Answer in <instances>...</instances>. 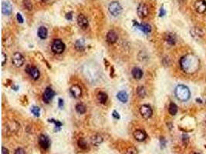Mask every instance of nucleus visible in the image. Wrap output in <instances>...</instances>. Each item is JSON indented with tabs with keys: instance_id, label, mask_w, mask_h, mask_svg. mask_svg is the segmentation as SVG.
I'll list each match as a JSON object with an SVG mask.
<instances>
[{
	"instance_id": "nucleus-4",
	"label": "nucleus",
	"mask_w": 206,
	"mask_h": 154,
	"mask_svg": "<svg viewBox=\"0 0 206 154\" xmlns=\"http://www.w3.org/2000/svg\"><path fill=\"white\" fill-rule=\"evenodd\" d=\"M65 49V45L60 39H56L52 44V51L56 54L62 53Z\"/></svg>"
},
{
	"instance_id": "nucleus-25",
	"label": "nucleus",
	"mask_w": 206,
	"mask_h": 154,
	"mask_svg": "<svg viewBox=\"0 0 206 154\" xmlns=\"http://www.w3.org/2000/svg\"><path fill=\"white\" fill-rule=\"evenodd\" d=\"M98 99L100 101L101 103H105L108 100V96L105 93H103V92H101L98 93Z\"/></svg>"
},
{
	"instance_id": "nucleus-17",
	"label": "nucleus",
	"mask_w": 206,
	"mask_h": 154,
	"mask_svg": "<svg viewBox=\"0 0 206 154\" xmlns=\"http://www.w3.org/2000/svg\"><path fill=\"white\" fill-rule=\"evenodd\" d=\"M107 40L110 43H116V41L117 40V35L116 32L113 30L108 32V35H107Z\"/></svg>"
},
{
	"instance_id": "nucleus-42",
	"label": "nucleus",
	"mask_w": 206,
	"mask_h": 154,
	"mask_svg": "<svg viewBox=\"0 0 206 154\" xmlns=\"http://www.w3.org/2000/svg\"><path fill=\"white\" fill-rule=\"evenodd\" d=\"M2 154H9V150H7L6 148L2 147Z\"/></svg>"
},
{
	"instance_id": "nucleus-2",
	"label": "nucleus",
	"mask_w": 206,
	"mask_h": 154,
	"mask_svg": "<svg viewBox=\"0 0 206 154\" xmlns=\"http://www.w3.org/2000/svg\"><path fill=\"white\" fill-rule=\"evenodd\" d=\"M175 96L178 100L185 102L188 100L191 96V92L186 86L178 85L175 88Z\"/></svg>"
},
{
	"instance_id": "nucleus-34",
	"label": "nucleus",
	"mask_w": 206,
	"mask_h": 154,
	"mask_svg": "<svg viewBox=\"0 0 206 154\" xmlns=\"http://www.w3.org/2000/svg\"><path fill=\"white\" fill-rule=\"evenodd\" d=\"M188 140H189V139H188V135H185V134H184L183 136H182V141H183L184 144H188Z\"/></svg>"
},
{
	"instance_id": "nucleus-3",
	"label": "nucleus",
	"mask_w": 206,
	"mask_h": 154,
	"mask_svg": "<svg viewBox=\"0 0 206 154\" xmlns=\"http://www.w3.org/2000/svg\"><path fill=\"white\" fill-rule=\"evenodd\" d=\"M108 10L110 12V13L114 16H117L121 13L122 11V7L120 5V3L117 2H111L109 6H108Z\"/></svg>"
},
{
	"instance_id": "nucleus-33",
	"label": "nucleus",
	"mask_w": 206,
	"mask_h": 154,
	"mask_svg": "<svg viewBox=\"0 0 206 154\" xmlns=\"http://www.w3.org/2000/svg\"><path fill=\"white\" fill-rule=\"evenodd\" d=\"M49 122H51V123H53L54 124H55V126H56V127L57 128H60L62 126V123L60 122V121H56V120H54V119H49Z\"/></svg>"
},
{
	"instance_id": "nucleus-14",
	"label": "nucleus",
	"mask_w": 206,
	"mask_h": 154,
	"mask_svg": "<svg viewBox=\"0 0 206 154\" xmlns=\"http://www.w3.org/2000/svg\"><path fill=\"white\" fill-rule=\"evenodd\" d=\"M2 11L4 15H6V16L10 15L12 12V7L11 4L8 2H3L2 6Z\"/></svg>"
},
{
	"instance_id": "nucleus-11",
	"label": "nucleus",
	"mask_w": 206,
	"mask_h": 154,
	"mask_svg": "<svg viewBox=\"0 0 206 154\" xmlns=\"http://www.w3.org/2000/svg\"><path fill=\"white\" fill-rule=\"evenodd\" d=\"M55 94H56L55 93V92H54L51 88H47L45 90V92H44V93H43V100L45 101L46 103H49V101L53 98Z\"/></svg>"
},
{
	"instance_id": "nucleus-32",
	"label": "nucleus",
	"mask_w": 206,
	"mask_h": 154,
	"mask_svg": "<svg viewBox=\"0 0 206 154\" xmlns=\"http://www.w3.org/2000/svg\"><path fill=\"white\" fill-rule=\"evenodd\" d=\"M125 154H137V150L135 147H129L128 148Z\"/></svg>"
},
{
	"instance_id": "nucleus-44",
	"label": "nucleus",
	"mask_w": 206,
	"mask_h": 154,
	"mask_svg": "<svg viewBox=\"0 0 206 154\" xmlns=\"http://www.w3.org/2000/svg\"><path fill=\"white\" fill-rule=\"evenodd\" d=\"M41 1H42V2H47L48 0H41Z\"/></svg>"
},
{
	"instance_id": "nucleus-35",
	"label": "nucleus",
	"mask_w": 206,
	"mask_h": 154,
	"mask_svg": "<svg viewBox=\"0 0 206 154\" xmlns=\"http://www.w3.org/2000/svg\"><path fill=\"white\" fill-rule=\"evenodd\" d=\"M160 143H161V148H164L166 146V140L165 139L163 138V137H161V138H160Z\"/></svg>"
},
{
	"instance_id": "nucleus-18",
	"label": "nucleus",
	"mask_w": 206,
	"mask_h": 154,
	"mask_svg": "<svg viewBox=\"0 0 206 154\" xmlns=\"http://www.w3.org/2000/svg\"><path fill=\"white\" fill-rule=\"evenodd\" d=\"M191 36L195 39L200 38V37H202V36H203V35H204V32H203L202 29H200L199 28H197V27L193 28V29L191 30Z\"/></svg>"
},
{
	"instance_id": "nucleus-22",
	"label": "nucleus",
	"mask_w": 206,
	"mask_h": 154,
	"mask_svg": "<svg viewBox=\"0 0 206 154\" xmlns=\"http://www.w3.org/2000/svg\"><path fill=\"white\" fill-rule=\"evenodd\" d=\"M166 42L169 45H175L176 43V37L173 33H168L166 35Z\"/></svg>"
},
{
	"instance_id": "nucleus-24",
	"label": "nucleus",
	"mask_w": 206,
	"mask_h": 154,
	"mask_svg": "<svg viewBox=\"0 0 206 154\" xmlns=\"http://www.w3.org/2000/svg\"><path fill=\"white\" fill-rule=\"evenodd\" d=\"M168 111H169V113H170L171 116H175V115H176V113H177L178 112L177 105L174 103H171L170 106H169Z\"/></svg>"
},
{
	"instance_id": "nucleus-31",
	"label": "nucleus",
	"mask_w": 206,
	"mask_h": 154,
	"mask_svg": "<svg viewBox=\"0 0 206 154\" xmlns=\"http://www.w3.org/2000/svg\"><path fill=\"white\" fill-rule=\"evenodd\" d=\"M23 4H24V6L26 7L28 10H31L32 2L30 0H24V1H23Z\"/></svg>"
},
{
	"instance_id": "nucleus-8",
	"label": "nucleus",
	"mask_w": 206,
	"mask_h": 154,
	"mask_svg": "<svg viewBox=\"0 0 206 154\" xmlns=\"http://www.w3.org/2000/svg\"><path fill=\"white\" fill-rule=\"evenodd\" d=\"M39 143L41 148L43 150H47L50 146V141L46 135H41L39 138Z\"/></svg>"
},
{
	"instance_id": "nucleus-46",
	"label": "nucleus",
	"mask_w": 206,
	"mask_h": 154,
	"mask_svg": "<svg viewBox=\"0 0 206 154\" xmlns=\"http://www.w3.org/2000/svg\"><path fill=\"white\" fill-rule=\"evenodd\" d=\"M205 148H206V145H205Z\"/></svg>"
},
{
	"instance_id": "nucleus-27",
	"label": "nucleus",
	"mask_w": 206,
	"mask_h": 154,
	"mask_svg": "<svg viewBox=\"0 0 206 154\" xmlns=\"http://www.w3.org/2000/svg\"><path fill=\"white\" fill-rule=\"evenodd\" d=\"M78 146L82 150H87V143L83 139H80L78 140Z\"/></svg>"
},
{
	"instance_id": "nucleus-41",
	"label": "nucleus",
	"mask_w": 206,
	"mask_h": 154,
	"mask_svg": "<svg viewBox=\"0 0 206 154\" xmlns=\"http://www.w3.org/2000/svg\"><path fill=\"white\" fill-rule=\"evenodd\" d=\"M113 116H114V117L115 119H120V116H119V113L117 111L113 112Z\"/></svg>"
},
{
	"instance_id": "nucleus-6",
	"label": "nucleus",
	"mask_w": 206,
	"mask_h": 154,
	"mask_svg": "<svg viewBox=\"0 0 206 154\" xmlns=\"http://www.w3.org/2000/svg\"><path fill=\"white\" fill-rule=\"evenodd\" d=\"M148 13H149V10H148V6L144 3H142V2L140 3L137 7V15L139 17L145 18L148 16Z\"/></svg>"
},
{
	"instance_id": "nucleus-26",
	"label": "nucleus",
	"mask_w": 206,
	"mask_h": 154,
	"mask_svg": "<svg viewBox=\"0 0 206 154\" xmlns=\"http://www.w3.org/2000/svg\"><path fill=\"white\" fill-rule=\"evenodd\" d=\"M76 110L78 113H84L86 112L85 106L83 105V104H81V103H79V104H77V105L76 106Z\"/></svg>"
},
{
	"instance_id": "nucleus-13",
	"label": "nucleus",
	"mask_w": 206,
	"mask_h": 154,
	"mask_svg": "<svg viewBox=\"0 0 206 154\" xmlns=\"http://www.w3.org/2000/svg\"><path fill=\"white\" fill-rule=\"evenodd\" d=\"M134 136L136 140L139 141V142H141V141H144L147 138V133H146L144 130H137L136 131H135L134 133Z\"/></svg>"
},
{
	"instance_id": "nucleus-9",
	"label": "nucleus",
	"mask_w": 206,
	"mask_h": 154,
	"mask_svg": "<svg viewBox=\"0 0 206 154\" xmlns=\"http://www.w3.org/2000/svg\"><path fill=\"white\" fill-rule=\"evenodd\" d=\"M77 24H78V26L80 28H82L83 29H85L88 27L89 22H88V19H87V17L81 14V15H79L78 17H77Z\"/></svg>"
},
{
	"instance_id": "nucleus-12",
	"label": "nucleus",
	"mask_w": 206,
	"mask_h": 154,
	"mask_svg": "<svg viewBox=\"0 0 206 154\" xmlns=\"http://www.w3.org/2000/svg\"><path fill=\"white\" fill-rule=\"evenodd\" d=\"M26 72L29 74L33 79H37L40 76V72L38 69L34 66H28L26 68Z\"/></svg>"
},
{
	"instance_id": "nucleus-38",
	"label": "nucleus",
	"mask_w": 206,
	"mask_h": 154,
	"mask_svg": "<svg viewBox=\"0 0 206 154\" xmlns=\"http://www.w3.org/2000/svg\"><path fill=\"white\" fill-rule=\"evenodd\" d=\"M166 14V11L165 9H164L163 7H161V9H160V12H159V16H161V17H162V16H164V15Z\"/></svg>"
},
{
	"instance_id": "nucleus-7",
	"label": "nucleus",
	"mask_w": 206,
	"mask_h": 154,
	"mask_svg": "<svg viewBox=\"0 0 206 154\" xmlns=\"http://www.w3.org/2000/svg\"><path fill=\"white\" fill-rule=\"evenodd\" d=\"M140 113H141V116H143L144 119H149L151 116H152V110L151 108L148 105H143L141 106L140 108Z\"/></svg>"
},
{
	"instance_id": "nucleus-29",
	"label": "nucleus",
	"mask_w": 206,
	"mask_h": 154,
	"mask_svg": "<svg viewBox=\"0 0 206 154\" xmlns=\"http://www.w3.org/2000/svg\"><path fill=\"white\" fill-rule=\"evenodd\" d=\"M137 95L139 96V97H141V98H144V97L146 95L145 89H144V87H142V86H139L137 89Z\"/></svg>"
},
{
	"instance_id": "nucleus-1",
	"label": "nucleus",
	"mask_w": 206,
	"mask_h": 154,
	"mask_svg": "<svg viewBox=\"0 0 206 154\" xmlns=\"http://www.w3.org/2000/svg\"><path fill=\"white\" fill-rule=\"evenodd\" d=\"M199 59L192 54H188L183 56L180 60V66L184 72L191 73L196 72L199 68Z\"/></svg>"
},
{
	"instance_id": "nucleus-20",
	"label": "nucleus",
	"mask_w": 206,
	"mask_h": 154,
	"mask_svg": "<svg viewBox=\"0 0 206 154\" xmlns=\"http://www.w3.org/2000/svg\"><path fill=\"white\" fill-rule=\"evenodd\" d=\"M38 36L42 39H45L47 37V29L46 27L41 26L38 29Z\"/></svg>"
},
{
	"instance_id": "nucleus-19",
	"label": "nucleus",
	"mask_w": 206,
	"mask_h": 154,
	"mask_svg": "<svg viewBox=\"0 0 206 154\" xmlns=\"http://www.w3.org/2000/svg\"><path fill=\"white\" fill-rule=\"evenodd\" d=\"M132 75L135 79H141L142 76H143V72H142V70L140 68L135 67V68L132 69Z\"/></svg>"
},
{
	"instance_id": "nucleus-15",
	"label": "nucleus",
	"mask_w": 206,
	"mask_h": 154,
	"mask_svg": "<svg viewBox=\"0 0 206 154\" xmlns=\"http://www.w3.org/2000/svg\"><path fill=\"white\" fill-rule=\"evenodd\" d=\"M70 93H71L72 96L74 97L79 98L82 94V90H81V88L78 85H74L70 88Z\"/></svg>"
},
{
	"instance_id": "nucleus-10",
	"label": "nucleus",
	"mask_w": 206,
	"mask_h": 154,
	"mask_svg": "<svg viewBox=\"0 0 206 154\" xmlns=\"http://www.w3.org/2000/svg\"><path fill=\"white\" fill-rule=\"evenodd\" d=\"M195 10L198 13H203L206 11V2L204 0H199L195 2Z\"/></svg>"
},
{
	"instance_id": "nucleus-45",
	"label": "nucleus",
	"mask_w": 206,
	"mask_h": 154,
	"mask_svg": "<svg viewBox=\"0 0 206 154\" xmlns=\"http://www.w3.org/2000/svg\"><path fill=\"white\" fill-rule=\"evenodd\" d=\"M194 154H202V153H194Z\"/></svg>"
},
{
	"instance_id": "nucleus-5",
	"label": "nucleus",
	"mask_w": 206,
	"mask_h": 154,
	"mask_svg": "<svg viewBox=\"0 0 206 154\" xmlns=\"http://www.w3.org/2000/svg\"><path fill=\"white\" fill-rule=\"evenodd\" d=\"M12 61L16 67H20L24 63V58H23V55L19 52H15L12 56Z\"/></svg>"
},
{
	"instance_id": "nucleus-37",
	"label": "nucleus",
	"mask_w": 206,
	"mask_h": 154,
	"mask_svg": "<svg viewBox=\"0 0 206 154\" xmlns=\"http://www.w3.org/2000/svg\"><path fill=\"white\" fill-rule=\"evenodd\" d=\"M16 18H17V20H18V22H19V23H23V18L20 13H17V15H16Z\"/></svg>"
},
{
	"instance_id": "nucleus-28",
	"label": "nucleus",
	"mask_w": 206,
	"mask_h": 154,
	"mask_svg": "<svg viewBox=\"0 0 206 154\" xmlns=\"http://www.w3.org/2000/svg\"><path fill=\"white\" fill-rule=\"evenodd\" d=\"M75 47H76V49H77V50H79V51H81V50H83V49H84V43H83V40H77L76 42V43H75Z\"/></svg>"
},
{
	"instance_id": "nucleus-39",
	"label": "nucleus",
	"mask_w": 206,
	"mask_h": 154,
	"mask_svg": "<svg viewBox=\"0 0 206 154\" xmlns=\"http://www.w3.org/2000/svg\"><path fill=\"white\" fill-rule=\"evenodd\" d=\"M2 66H4V65H5V63H6V56L5 55V53H3V52H2Z\"/></svg>"
},
{
	"instance_id": "nucleus-40",
	"label": "nucleus",
	"mask_w": 206,
	"mask_h": 154,
	"mask_svg": "<svg viewBox=\"0 0 206 154\" xmlns=\"http://www.w3.org/2000/svg\"><path fill=\"white\" fill-rule=\"evenodd\" d=\"M66 19H68V20H72V19H73L72 12H68V13L66 15Z\"/></svg>"
},
{
	"instance_id": "nucleus-30",
	"label": "nucleus",
	"mask_w": 206,
	"mask_h": 154,
	"mask_svg": "<svg viewBox=\"0 0 206 154\" xmlns=\"http://www.w3.org/2000/svg\"><path fill=\"white\" fill-rule=\"evenodd\" d=\"M31 112L35 116H40V110L38 106H33L31 108Z\"/></svg>"
},
{
	"instance_id": "nucleus-23",
	"label": "nucleus",
	"mask_w": 206,
	"mask_h": 154,
	"mask_svg": "<svg viewBox=\"0 0 206 154\" xmlns=\"http://www.w3.org/2000/svg\"><path fill=\"white\" fill-rule=\"evenodd\" d=\"M103 142V138L100 135H94L91 137V143L94 146H98Z\"/></svg>"
},
{
	"instance_id": "nucleus-21",
	"label": "nucleus",
	"mask_w": 206,
	"mask_h": 154,
	"mask_svg": "<svg viewBox=\"0 0 206 154\" xmlns=\"http://www.w3.org/2000/svg\"><path fill=\"white\" fill-rule=\"evenodd\" d=\"M117 97L119 100L121 101L122 103H126L128 99V94H127V93H126L125 91L119 92L117 95Z\"/></svg>"
},
{
	"instance_id": "nucleus-36",
	"label": "nucleus",
	"mask_w": 206,
	"mask_h": 154,
	"mask_svg": "<svg viewBox=\"0 0 206 154\" xmlns=\"http://www.w3.org/2000/svg\"><path fill=\"white\" fill-rule=\"evenodd\" d=\"M14 154H26V152H25V150H23V149H22V148H18V149L15 151V153Z\"/></svg>"
},
{
	"instance_id": "nucleus-43",
	"label": "nucleus",
	"mask_w": 206,
	"mask_h": 154,
	"mask_svg": "<svg viewBox=\"0 0 206 154\" xmlns=\"http://www.w3.org/2000/svg\"><path fill=\"white\" fill-rule=\"evenodd\" d=\"M63 99H59V106H60V107H63Z\"/></svg>"
},
{
	"instance_id": "nucleus-16",
	"label": "nucleus",
	"mask_w": 206,
	"mask_h": 154,
	"mask_svg": "<svg viewBox=\"0 0 206 154\" xmlns=\"http://www.w3.org/2000/svg\"><path fill=\"white\" fill-rule=\"evenodd\" d=\"M135 26L145 34L149 33L151 30V28L148 24H138L137 22H135Z\"/></svg>"
}]
</instances>
